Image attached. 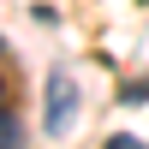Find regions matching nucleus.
<instances>
[{"label": "nucleus", "mask_w": 149, "mask_h": 149, "mask_svg": "<svg viewBox=\"0 0 149 149\" xmlns=\"http://www.w3.org/2000/svg\"><path fill=\"white\" fill-rule=\"evenodd\" d=\"M119 95H125V102H149V84H125Z\"/></svg>", "instance_id": "nucleus-3"}, {"label": "nucleus", "mask_w": 149, "mask_h": 149, "mask_svg": "<svg viewBox=\"0 0 149 149\" xmlns=\"http://www.w3.org/2000/svg\"><path fill=\"white\" fill-rule=\"evenodd\" d=\"M42 125L54 131V137H66L72 125H78V78L72 72H54L42 90Z\"/></svg>", "instance_id": "nucleus-1"}, {"label": "nucleus", "mask_w": 149, "mask_h": 149, "mask_svg": "<svg viewBox=\"0 0 149 149\" xmlns=\"http://www.w3.org/2000/svg\"><path fill=\"white\" fill-rule=\"evenodd\" d=\"M0 54H6V42H0Z\"/></svg>", "instance_id": "nucleus-6"}, {"label": "nucleus", "mask_w": 149, "mask_h": 149, "mask_svg": "<svg viewBox=\"0 0 149 149\" xmlns=\"http://www.w3.org/2000/svg\"><path fill=\"white\" fill-rule=\"evenodd\" d=\"M0 107H6V90H0Z\"/></svg>", "instance_id": "nucleus-5"}, {"label": "nucleus", "mask_w": 149, "mask_h": 149, "mask_svg": "<svg viewBox=\"0 0 149 149\" xmlns=\"http://www.w3.org/2000/svg\"><path fill=\"white\" fill-rule=\"evenodd\" d=\"M107 149H143L137 137H125V131H119V137H107Z\"/></svg>", "instance_id": "nucleus-4"}, {"label": "nucleus", "mask_w": 149, "mask_h": 149, "mask_svg": "<svg viewBox=\"0 0 149 149\" xmlns=\"http://www.w3.org/2000/svg\"><path fill=\"white\" fill-rule=\"evenodd\" d=\"M0 149H24V137H18V119L0 107Z\"/></svg>", "instance_id": "nucleus-2"}]
</instances>
